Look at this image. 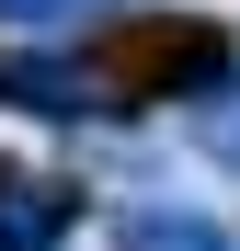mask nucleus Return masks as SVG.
Returning a JSON list of instances; mask_svg holds the SVG:
<instances>
[{
  "label": "nucleus",
  "mask_w": 240,
  "mask_h": 251,
  "mask_svg": "<svg viewBox=\"0 0 240 251\" xmlns=\"http://www.w3.org/2000/svg\"><path fill=\"white\" fill-rule=\"evenodd\" d=\"M80 217V194L46 183V172H0V251H57Z\"/></svg>",
  "instance_id": "1"
},
{
  "label": "nucleus",
  "mask_w": 240,
  "mask_h": 251,
  "mask_svg": "<svg viewBox=\"0 0 240 251\" xmlns=\"http://www.w3.org/2000/svg\"><path fill=\"white\" fill-rule=\"evenodd\" d=\"M0 92H23L34 114H92V103H103V80H92V69H69V57H12V69H0Z\"/></svg>",
  "instance_id": "2"
},
{
  "label": "nucleus",
  "mask_w": 240,
  "mask_h": 251,
  "mask_svg": "<svg viewBox=\"0 0 240 251\" xmlns=\"http://www.w3.org/2000/svg\"><path fill=\"white\" fill-rule=\"evenodd\" d=\"M126 251H217V228H206V217H160V205H149V217H126Z\"/></svg>",
  "instance_id": "3"
}]
</instances>
